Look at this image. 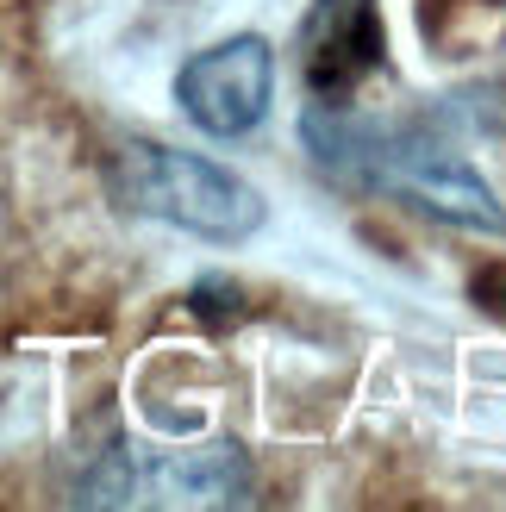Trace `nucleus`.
Instances as JSON below:
<instances>
[{"label":"nucleus","instance_id":"1","mask_svg":"<svg viewBox=\"0 0 506 512\" xmlns=\"http://www.w3.org/2000/svg\"><path fill=\"white\" fill-rule=\"evenodd\" d=\"M107 194L119 213L175 225V232H194L207 244H238L269 219V200L238 169L150 138H132L107 157Z\"/></svg>","mask_w":506,"mask_h":512},{"label":"nucleus","instance_id":"2","mask_svg":"<svg viewBox=\"0 0 506 512\" xmlns=\"http://www.w3.org/2000/svg\"><path fill=\"white\" fill-rule=\"evenodd\" d=\"M82 506H250V456L238 444H200V450H150V444H113L94 456Z\"/></svg>","mask_w":506,"mask_h":512},{"label":"nucleus","instance_id":"3","mask_svg":"<svg viewBox=\"0 0 506 512\" xmlns=\"http://www.w3.org/2000/svg\"><path fill=\"white\" fill-rule=\"evenodd\" d=\"M175 100L182 113L213 138H244L257 132L275 107V50L257 32H238L225 44L194 50L175 75Z\"/></svg>","mask_w":506,"mask_h":512},{"label":"nucleus","instance_id":"4","mask_svg":"<svg viewBox=\"0 0 506 512\" xmlns=\"http://www.w3.org/2000/svg\"><path fill=\"white\" fill-rule=\"evenodd\" d=\"M388 69L382 0H313L300 25V75L319 107H357V94Z\"/></svg>","mask_w":506,"mask_h":512},{"label":"nucleus","instance_id":"5","mask_svg":"<svg viewBox=\"0 0 506 512\" xmlns=\"http://www.w3.org/2000/svg\"><path fill=\"white\" fill-rule=\"evenodd\" d=\"M469 25V50L506 32V0H425V38L450 50V32Z\"/></svg>","mask_w":506,"mask_h":512},{"label":"nucleus","instance_id":"6","mask_svg":"<svg viewBox=\"0 0 506 512\" xmlns=\"http://www.w3.org/2000/svg\"><path fill=\"white\" fill-rule=\"evenodd\" d=\"M188 313H194V319H207V325H238V313H244L238 281H225V275H200V281H194V294H188Z\"/></svg>","mask_w":506,"mask_h":512},{"label":"nucleus","instance_id":"7","mask_svg":"<svg viewBox=\"0 0 506 512\" xmlns=\"http://www.w3.org/2000/svg\"><path fill=\"white\" fill-rule=\"evenodd\" d=\"M469 294H475V306H488V313L506 325V263H494V269H482L469 281Z\"/></svg>","mask_w":506,"mask_h":512}]
</instances>
